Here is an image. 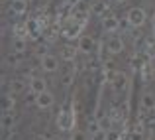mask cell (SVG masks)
<instances>
[{
  "label": "cell",
  "instance_id": "obj_11",
  "mask_svg": "<svg viewBox=\"0 0 155 140\" xmlns=\"http://www.w3.org/2000/svg\"><path fill=\"white\" fill-rule=\"evenodd\" d=\"M92 49H94V40L88 38V36H83V38H79V51L83 53H92Z\"/></svg>",
  "mask_w": 155,
  "mask_h": 140
},
{
  "label": "cell",
  "instance_id": "obj_20",
  "mask_svg": "<svg viewBox=\"0 0 155 140\" xmlns=\"http://www.w3.org/2000/svg\"><path fill=\"white\" fill-rule=\"evenodd\" d=\"M98 69H100V59L98 57H91V59L87 61V71L94 73V71H98Z\"/></svg>",
  "mask_w": 155,
  "mask_h": 140
},
{
  "label": "cell",
  "instance_id": "obj_23",
  "mask_svg": "<svg viewBox=\"0 0 155 140\" xmlns=\"http://www.w3.org/2000/svg\"><path fill=\"white\" fill-rule=\"evenodd\" d=\"M141 105H143V109H149V107H153V105H155L151 93H145L143 97H141Z\"/></svg>",
  "mask_w": 155,
  "mask_h": 140
},
{
  "label": "cell",
  "instance_id": "obj_4",
  "mask_svg": "<svg viewBox=\"0 0 155 140\" xmlns=\"http://www.w3.org/2000/svg\"><path fill=\"white\" fill-rule=\"evenodd\" d=\"M57 67H59V59H57V55L47 53V55L41 57V69H43L45 73H55Z\"/></svg>",
  "mask_w": 155,
  "mask_h": 140
},
{
  "label": "cell",
  "instance_id": "obj_6",
  "mask_svg": "<svg viewBox=\"0 0 155 140\" xmlns=\"http://www.w3.org/2000/svg\"><path fill=\"white\" fill-rule=\"evenodd\" d=\"M102 30L108 32V34H112V32L120 30V20H118L116 16H112V14L104 16V18H102Z\"/></svg>",
  "mask_w": 155,
  "mask_h": 140
},
{
  "label": "cell",
  "instance_id": "obj_10",
  "mask_svg": "<svg viewBox=\"0 0 155 140\" xmlns=\"http://www.w3.org/2000/svg\"><path fill=\"white\" fill-rule=\"evenodd\" d=\"M10 10H12V14H16V16L26 14L28 0H10Z\"/></svg>",
  "mask_w": 155,
  "mask_h": 140
},
{
  "label": "cell",
  "instance_id": "obj_32",
  "mask_svg": "<svg viewBox=\"0 0 155 140\" xmlns=\"http://www.w3.org/2000/svg\"><path fill=\"white\" fill-rule=\"evenodd\" d=\"M116 2H126V0H116Z\"/></svg>",
  "mask_w": 155,
  "mask_h": 140
},
{
  "label": "cell",
  "instance_id": "obj_33",
  "mask_svg": "<svg viewBox=\"0 0 155 140\" xmlns=\"http://www.w3.org/2000/svg\"><path fill=\"white\" fill-rule=\"evenodd\" d=\"M120 140H122V138H120Z\"/></svg>",
  "mask_w": 155,
  "mask_h": 140
},
{
  "label": "cell",
  "instance_id": "obj_27",
  "mask_svg": "<svg viewBox=\"0 0 155 140\" xmlns=\"http://www.w3.org/2000/svg\"><path fill=\"white\" fill-rule=\"evenodd\" d=\"M73 140H87V136H84V132H81V130H77V132L73 134Z\"/></svg>",
  "mask_w": 155,
  "mask_h": 140
},
{
  "label": "cell",
  "instance_id": "obj_19",
  "mask_svg": "<svg viewBox=\"0 0 155 140\" xmlns=\"http://www.w3.org/2000/svg\"><path fill=\"white\" fill-rule=\"evenodd\" d=\"M14 126V114L12 113H2V128L8 130Z\"/></svg>",
  "mask_w": 155,
  "mask_h": 140
},
{
  "label": "cell",
  "instance_id": "obj_5",
  "mask_svg": "<svg viewBox=\"0 0 155 140\" xmlns=\"http://www.w3.org/2000/svg\"><path fill=\"white\" fill-rule=\"evenodd\" d=\"M53 101H55V97H53V93H49V91H43V93L35 95V107L41 109V110L49 109V107L53 105Z\"/></svg>",
  "mask_w": 155,
  "mask_h": 140
},
{
  "label": "cell",
  "instance_id": "obj_1",
  "mask_svg": "<svg viewBox=\"0 0 155 140\" xmlns=\"http://www.w3.org/2000/svg\"><path fill=\"white\" fill-rule=\"evenodd\" d=\"M57 126L63 132H69V130L75 128V110L71 107H63V109L57 113Z\"/></svg>",
  "mask_w": 155,
  "mask_h": 140
},
{
  "label": "cell",
  "instance_id": "obj_24",
  "mask_svg": "<svg viewBox=\"0 0 155 140\" xmlns=\"http://www.w3.org/2000/svg\"><path fill=\"white\" fill-rule=\"evenodd\" d=\"M73 77H75V71H67V73L63 75V81H61V83H63V87H65V89H67V87H71Z\"/></svg>",
  "mask_w": 155,
  "mask_h": 140
},
{
  "label": "cell",
  "instance_id": "obj_2",
  "mask_svg": "<svg viewBox=\"0 0 155 140\" xmlns=\"http://www.w3.org/2000/svg\"><path fill=\"white\" fill-rule=\"evenodd\" d=\"M83 28H84L83 24H79V22L69 18L67 22L61 26V38L63 40H77L81 36V32H83Z\"/></svg>",
  "mask_w": 155,
  "mask_h": 140
},
{
  "label": "cell",
  "instance_id": "obj_18",
  "mask_svg": "<svg viewBox=\"0 0 155 140\" xmlns=\"http://www.w3.org/2000/svg\"><path fill=\"white\" fill-rule=\"evenodd\" d=\"M10 89H12L14 93L26 91V81H24V79H12V81H10Z\"/></svg>",
  "mask_w": 155,
  "mask_h": 140
},
{
  "label": "cell",
  "instance_id": "obj_29",
  "mask_svg": "<svg viewBox=\"0 0 155 140\" xmlns=\"http://www.w3.org/2000/svg\"><path fill=\"white\" fill-rule=\"evenodd\" d=\"M31 140H49V136H47V134H34Z\"/></svg>",
  "mask_w": 155,
  "mask_h": 140
},
{
  "label": "cell",
  "instance_id": "obj_15",
  "mask_svg": "<svg viewBox=\"0 0 155 140\" xmlns=\"http://www.w3.org/2000/svg\"><path fill=\"white\" fill-rule=\"evenodd\" d=\"M98 124H100V128H102V130L108 132V130L114 128V124H116V122L112 121V117H110V114H106V117H98Z\"/></svg>",
  "mask_w": 155,
  "mask_h": 140
},
{
  "label": "cell",
  "instance_id": "obj_31",
  "mask_svg": "<svg viewBox=\"0 0 155 140\" xmlns=\"http://www.w3.org/2000/svg\"><path fill=\"white\" fill-rule=\"evenodd\" d=\"M153 38H155V26H153Z\"/></svg>",
  "mask_w": 155,
  "mask_h": 140
},
{
  "label": "cell",
  "instance_id": "obj_21",
  "mask_svg": "<svg viewBox=\"0 0 155 140\" xmlns=\"http://www.w3.org/2000/svg\"><path fill=\"white\" fill-rule=\"evenodd\" d=\"M145 122L147 124H155V105L145 109Z\"/></svg>",
  "mask_w": 155,
  "mask_h": 140
},
{
  "label": "cell",
  "instance_id": "obj_16",
  "mask_svg": "<svg viewBox=\"0 0 155 140\" xmlns=\"http://www.w3.org/2000/svg\"><path fill=\"white\" fill-rule=\"evenodd\" d=\"M108 114L112 117V121H114V122H124V118H126L124 110H122V109H118L116 105H114L112 109H110V113H108Z\"/></svg>",
  "mask_w": 155,
  "mask_h": 140
},
{
  "label": "cell",
  "instance_id": "obj_28",
  "mask_svg": "<svg viewBox=\"0 0 155 140\" xmlns=\"http://www.w3.org/2000/svg\"><path fill=\"white\" fill-rule=\"evenodd\" d=\"M132 140H143V132H136V130H132Z\"/></svg>",
  "mask_w": 155,
  "mask_h": 140
},
{
  "label": "cell",
  "instance_id": "obj_25",
  "mask_svg": "<svg viewBox=\"0 0 155 140\" xmlns=\"http://www.w3.org/2000/svg\"><path fill=\"white\" fill-rule=\"evenodd\" d=\"M47 46H49V44H39V46H38V55H47V53H49V51H47V49H49V47H47Z\"/></svg>",
  "mask_w": 155,
  "mask_h": 140
},
{
  "label": "cell",
  "instance_id": "obj_14",
  "mask_svg": "<svg viewBox=\"0 0 155 140\" xmlns=\"http://www.w3.org/2000/svg\"><path fill=\"white\" fill-rule=\"evenodd\" d=\"M92 12H94L96 16H102V18H104V14L108 12V2H104V0H96V2L92 4Z\"/></svg>",
  "mask_w": 155,
  "mask_h": 140
},
{
  "label": "cell",
  "instance_id": "obj_3",
  "mask_svg": "<svg viewBox=\"0 0 155 140\" xmlns=\"http://www.w3.org/2000/svg\"><path fill=\"white\" fill-rule=\"evenodd\" d=\"M126 18H128V22L132 24V28H141L145 24V20H147V16H145V10L140 6H134L128 10V14H126Z\"/></svg>",
  "mask_w": 155,
  "mask_h": 140
},
{
  "label": "cell",
  "instance_id": "obj_12",
  "mask_svg": "<svg viewBox=\"0 0 155 140\" xmlns=\"http://www.w3.org/2000/svg\"><path fill=\"white\" fill-rule=\"evenodd\" d=\"M28 38H14V42H12V51L14 53H26V47H28Z\"/></svg>",
  "mask_w": 155,
  "mask_h": 140
},
{
  "label": "cell",
  "instance_id": "obj_30",
  "mask_svg": "<svg viewBox=\"0 0 155 140\" xmlns=\"http://www.w3.org/2000/svg\"><path fill=\"white\" fill-rule=\"evenodd\" d=\"M151 24H153V26H155V14H153V20H151Z\"/></svg>",
  "mask_w": 155,
  "mask_h": 140
},
{
  "label": "cell",
  "instance_id": "obj_8",
  "mask_svg": "<svg viewBox=\"0 0 155 140\" xmlns=\"http://www.w3.org/2000/svg\"><path fill=\"white\" fill-rule=\"evenodd\" d=\"M106 47H108V51L112 53V55H118V53L124 51V42H122V38H110L108 44H106Z\"/></svg>",
  "mask_w": 155,
  "mask_h": 140
},
{
  "label": "cell",
  "instance_id": "obj_17",
  "mask_svg": "<svg viewBox=\"0 0 155 140\" xmlns=\"http://www.w3.org/2000/svg\"><path fill=\"white\" fill-rule=\"evenodd\" d=\"M14 38H30L26 24H14Z\"/></svg>",
  "mask_w": 155,
  "mask_h": 140
},
{
  "label": "cell",
  "instance_id": "obj_22",
  "mask_svg": "<svg viewBox=\"0 0 155 140\" xmlns=\"http://www.w3.org/2000/svg\"><path fill=\"white\" fill-rule=\"evenodd\" d=\"M91 140H108V132L102 128H98V130H94V132L91 134Z\"/></svg>",
  "mask_w": 155,
  "mask_h": 140
},
{
  "label": "cell",
  "instance_id": "obj_9",
  "mask_svg": "<svg viewBox=\"0 0 155 140\" xmlns=\"http://www.w3.org/2000/svg\"><path fill=\"white\" fill-rule=\"evenodd\" d=\"M77 51H79L77 47H73V46H69V44H67V46L61 47L59 55H61V59H65V61H69V63H71V61L77 59Z\"/></svg>",
  "mask_w": 155,
  "mask_h": 140
},
{
  "label": "cell",
  "instance_id": "obj_26",
  "mask_svg": "<svg viewBox=\"0 0 155 140\" xmlns=\"http://www.w3.org/2000/svg\"><path fill=\"white\" fill-rule=\"evenodd\" d=\"M108 140H120V132H116V130H108Z\"/></svg>",
  "mask_w": 155,
  "mask_h": 140
},
{
  "label": "cell",
  "instance_id": "obj_7",
  "mask_svg": "<svg viewBox=\"0 0 155 140\" xmlns=\"http://www.w3.org/2000/svg\"><path fill=\"white\" fill-rule=\"evenodd\" d=\"M30 91H31V93H35V95L47 91V83H45V79H41V77H31V79H30Z\"/></svg>",
  "mask_w": 155,
  "mask_h": 140
},
{
  "label": "cell",
  "instance_id": "obj_13",
  "mask_svg": "<svg viewBox=\"0 0 155 140\" xmlns=\"http://www.w3.org/2000/svg\"><path fill=\"white\" fill-rule=\"evenodd\" d=\"M14 105H16V99L12 95L4 93L2 95V113H12L14 110Z\"/></svg>",
  "mask_w": 155,
  "mask_h": 140
}]
</instances>
